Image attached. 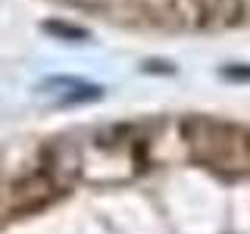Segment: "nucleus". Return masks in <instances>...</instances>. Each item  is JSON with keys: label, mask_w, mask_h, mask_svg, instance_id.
<instances>
[{"label": "nucleus", "mask_w": 250, "mask_h": 234, "mask_svg": "<svg viewBox=\"0 0 250 234\" xmlns=\"http://www.w3.org/2000/svg\"><path fill=\"white\" fill-rule=\"evenodd\" d=\"M47 31H53V35H62V38H78V41L84 38V31H82V28H72V25H57V22H47Z\"/></svg>", "instance_id": "obj_1"}]
</instances>
